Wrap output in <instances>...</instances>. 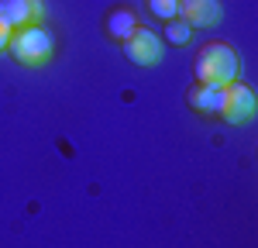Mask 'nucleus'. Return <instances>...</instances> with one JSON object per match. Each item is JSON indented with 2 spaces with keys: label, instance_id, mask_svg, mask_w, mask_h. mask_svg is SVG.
I'll return each instance as SVG.
<instances>
[{
  "label": "nucleus",
  "instance_id": "nucleus-1",
  "mask_svg": "<svg viewBox=\"0 0 258 248\" xmlns=\"http://www.w3.org/2000/svg\"><path fill=\"white\" fill-rule=\"evenodd\" d=\"M193 73H197L200 83H210V86H227V83L238 80L241 59H238V52H234L227 41H210V45H203V48L197 52Z\"/></svg>",
  "mask_w": 258,
  "mask_h": 248
},
{
  "label": "nucleus",
  "instance_id": "nucleus-2",
  "mask_svg": "<svg viewBox=\"0 0 258 248\" xmlns=\"http://www.w3.org/2000/svg\"><path fill=\"white\" fill-rule=\"evenodd\" d=\"M7 48H11V55L21 66H45V62L52 59V35L41 24H24V28L11 31Z\"/></svg>",
  "mask_w": 258,
  "mask_h": 248
},
{
  "label": "nucleus",
  "instance_id": "nucleus-3",
  "mask_svg": "<svg viewBox=\"0 0 258 248\" xmlns=\"http://www.w3.org/2000/svg\"><path fill=\"white\" fill-rule=\"evenodd\" d=\"M255 114V93L244 86V83H227V86H220V110L217 117L227 124H241L248 121Z\"/></svg>",
  "mask_w": 258,
  "mask_h": 248
},
{
  "label": "nucleus",
  "instance_id": "nucleus-4",
  "mask_svg": "<svg viewBox=\"0 0 258 248\" xmlns=\"http://www.w3.org/2000/svg\"><path fill=\"white\" fill-rule=\"evenodd\" d=\"M120 48H124V55L135 66H159L162 62V41L148 28H135L127 38L120 41Z\"/></svg>",
  "mask_w": 258,
  "mask_h": 248
},
{
  "label": "nucleus",
  "instance_id": "nucleus-5",
  "mask_svg": "<svg viewBox=\"0 0 258 248\" xmlns=\"http://www.w3.org/2000/svg\"><path fill=\"white\" fill-rule=\"evenodd\" d=\"M45 14V4L41 0H0V21L14 31L24 24H38Z\"/></svg>",
  "mask_w": 258,
  "mask_h": 248
},
{
  "label": "nucleus",
  "instance_id": "nucleus-6",
  "mask_svg": "<svg viewBox=\"0 0 258 248\" xmlns=\"http://www.w3.org/2000/svg\"><path fill=\"white\" fill-rule=\"evenodd\" d=\"M179 18L189 28H214L220 21V0H179Z\"/></svg>",
  "mask_w": 258,
  "mask_h": 248
},
{
  "label": "nucleus",
  "instance_id": "nucleus-7",
  "mask_svg": "<svg viewBox=\"0 0 258 248\" xmlns=\"http://www.w3.org/2000/svg\"><path fill=\"white\" fill-rule=\"evenodd\" d=\"M186 100H189V107H193L197 114H207V117H214V114L220 110V86L197 83V86L186 93Z\"/></svg>",
  "mask_w": 258,
  "mask_h": 248
},
{
  "label": "nucleus",
  "instance_id": "nucleus-8",
  "mask_svg": "<svg viewBox=\"0 0 258 248\" xmlns=\"http://www.w3.org/2000/svg\"><path fill=\"white\" fill-rule=\"evenodd\" d=\"M135 28H138V18H135V11H127V7H117V11L107 14V35H110V38L124 41Z\"/></svg>",
  "mask_w": 258,
  "mask_h": 248
},
{
  "label": "nucleus",
  "instance_id": "nucleus-9",
  "mask_svg": "<svg viewBox=\"0 0 258 248\" xmlns=\"http://www.w3.org/2000/svg\"><path fill=\"white\" fill-rule=\"evenodd\" d=\"M189 35H193V28L179 18V14L165 21V41H172V45H186V41H189Z\"/></svg>",
  "mask_w": 258,
  "mask_h": 248
},
{
  "label": "nucleus",
  "instance_id": "nucleus-10",
  "mask_svg": "<svg viewBox=\"0 0 258 248\" xmlns=\"http://www.w3.org/2000/svg\"><path fill=\"white\" fill-rule=\"evenodd\" d=\"M148 7H152V14L162 18V21H169V18L179 14V0H148Z\"/></svg>",
  "mask_w": 258,
  "mask_h": 248
},
{
  "label": "nucleus",
  "instance_id": "nucleus-11",
  "mask_svg": "<svg viewBox=\"0 0 258 248\" xmlns=\"http://www.w3.org/2000/svg\"><path fill=\"white\" fill-rule=\"evenodd\" d=\"M7 38H11V28H7V24H4V21H0V52H4V48H7Z\"/></svg>",
  "mask_w": 258,
  "mask_h": 248
}]
</instances>
